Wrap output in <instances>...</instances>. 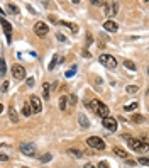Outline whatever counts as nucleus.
Instances as JSON below:
<instances>
[{
	"mask_svg": "<svg viewBox=\"0 0 149 168\" xmlns=\"http://www.w3.org/2000/svg\"><path fill=\"white\" fill-rule=\"evenodd\" d=\"M87 105L92 109V110H93L97 115H100L102 119L108 115V107L103 104V102H100V100H92V102H87Z\"/></svg>",
	"mask_w": 149,
	"mask_h": 168,
	"instance_id": "1",
	"label": "nucleus"
},
{
	"mask_svg": "<svg viewBox=\"0 0 149 168\" xmlns=\"http://www.w3.org/2000/svg\"><path fill=\"white\" fill-rule=\"evenodd\" d=\"M87 144L90 146V148L98 149V151L105 149V143H103V139H102V138H98V136H90V138L87 139Z\"/></svg>",
	"mask_w": 149,
	"mask_h": 168,
	"instance_id": "2",
	"label": "nucleus"
},
{
	"mask_svg": "<svg viewBox=\"0 0 149 168\" xmlns=\"http://www.w3.org/2000/svg\"><path fill=\"white\" fill-rule=\"evenodd\" d=\"M98 61H100L103 66L110 68V70H114L115 66H117V61H115L114 56H110V54H102L100 58H98Z\"/></svg>",
	"mask_w": 149,
	"mask_h": 168,
	"instance_id": "3",
	"label": "nucleus"
},
{
	"mask_svg": "<svg viewBox=\"0 0 149 168\" xmlns=\"http://www.w3.org/2000/svg\"><path fill=\"white\" fill-rule=\"evenodd\" d=\"M102 124H103V128L108 129L110 133H115V131H117V121H115L114 117H110V115L103 117V119H102Z\"/></svg>",
	"mask_w": 149,
	"mask_h": 168,
	"instance_id": "4",
	"label": "nucleus"
},
{
	"mask_svg": "<svg viewBox=\"0 0 149 168\" xmlns=\"http://www.w3.org/2000/svg\"><path fill=\"white\" fill-rule=\"evenodd\" d=\"M20 151L26 156H36V146H34V143H20Z\"/></svg>",
	"mask_w": 149,
	"mask_h": 168,
	"instance_id": "5",
	"label": "nucleus"
},
{
	"mask_svg": "<svg viewBox=\"0 0 149 168\" xmlns=\"http://www.w3.org/2000/svg\"><path fill=\"white\" fill-rule=\"evenodd\" d=\"M127 144H129V148L134 149V151H139V149H148V144L141 143L139 139H135V138H129V139H127Z\"/></svg>",
	"mask_w": 149,
	"mask_h": 168,
	"instance_id": "6",
	"label": "nucleus"
},
{
	"mask_svg": "<svg viewBox=\"0 0 149 168\" xmlns=\"http://www.w3.org/2000/svg\"><path fill=\"white\" fill-rule=\"evenodd\" d=\"M29 107H31V110H32V112H41L42 104H41V99H39V97L32 95V97L29 99Z\"/></svg>",
	"mask_w": 149,
	"mask_h": 168,
	"instance_id": "7",
	"label": "nucleus"
},
{
	"mask_svg": "<svg viewBox=\"0 0 149 168\" xmlns=\"http://www.w3.org/2000/svg\"><path fill=\"white\" fill-rule=\"evenodd\" d=\"M12 76L15 80H22L24 76H26V70L22 65H14L12 66Z\"/></svg>",
	"mask_w": 149,
	"mask_h": 168,
	"instance_id": "8",
	"label": "nucleus"
},
{
	"mask_svg": "<svg viewBox=\"0 0 149 168\" xmlns=\"http://www.w3.org/2000/svg\"><path fill=\"white\" fill-rule=\"evenodd\" d=\"M0 24H2V27H4V31H5L7 41L10 43V41H12V26H10V22H9L7 19H4V17H0Z\"/></svg>",
	"mask_w": 149,
	"mask_h": 168,
	"instance_id": "9",
	"label": "nucleus"
},
{
	"mask_svg": "<svg viewBox=\"0 0 149 168\" xmlns=\"http://www.w3.org/2000/svg\"><path fill=\"white\" fill-rule=\"evenodd\" d=\"M34 32L37 34L39 37H42V36H46V34L49 32V27H47V24H44V22H37V24L34 26Z\"/></svg>",
	"mask_w": 149,
	"mask_h": 168,
	"instance_id": "10",
	"label": "nucleus"
},
{
	"mask_svg": "<svg viewBox=\"0 0 149 168\" xmlns=\"http://www.w3.org/2000/svg\"><path fill=\"white\" fill-rule=\"evenodd\" d=\"M117 12H119V4H117V2L107 4V7H105V14H107V17H112V15H115Z\"/></svg>",
	"mask_w": 149,
	"mask_h": 168,
	"instance_id": "11",
	"label": "nucleus"
},
{
	"mask_svg": "<svg viewBox=\"0 0 149 168\" xmlns=\"http://www.w3.org/2000/svg\"><path fill=\"white\" fill-rule=\"evenodd\" d=\"M103 29H105V31H108V32H115V31L119 29V26L115 24L114 20H107V22L103 24Z\"/></svg>",
	"mask_w": 149,
	"mask_h": 168,
	"instance_id": "12",
	"label": "nucleus"
},
{
	"mask_svg": "<svg viewBox=\"0 0 149 168\" xmlns=\"http://www.w3.org/2000/svg\"><path fill=\"white\" fill-rule=\"evenodd\" d=\"M9 115H10V121H12V122H17V121H19L17 110H15L14 107H10V109H9Z\"/></svg>",
	"mask_w": 149,
	"mask_h": 168,
	"instance_id": "13",
	"label": "nucleus"
},
{
	"mask_svg": "<svg viewBox=\"0 0 149 168\" xmlns=\"http://www.w3.org/2000/svg\"><path fill=\"white\" fill-rule=\"evenodd\" d=\"M114 153H115V155H117V156H120V158H124V160H125V158H127V151H124V149H122V148H114Z\"/></svg>",
	"mask_w": 149,
	"mask_h": 168,
	"instance_id": "14",
	"label": "nucleus"
},
{
	"mask_svg": "<svg viewBox=\"0 0 149 168\" xmlns=\"http://www.w3.org/2000/svg\"><path fill=\"white\" fill-rule=\"evenodd\" d=\"M59 24H63V26H66V27H69L73 32H78V27L74 26V24H71V22H64V20H61Z\"/></svg>",
	"mask_w": 149,
	"mask_h": 168,
	"instance_id": "15",
	"label": "nucleus"
},
{
	"mask_svg": "<svg viewBox=\"0 0 149 168\" xmlns=\"http://www.w3.org/2000/svg\"><path fill=\"white\" fill-rule=\"evenodd\" d=\"M134 109H137V102H130V104H127V105H124V110H125V112L134 110Z\"/></svg>",
	"mask_w": 149,
	"mask_h": 168,
	"instance_id": "16",
	"label": "nucleus"
},
{
	"mask_svg": "<svg viewBox=\"0 0 149 168\" xmlns=\"http://www.w3.org/2000/svg\"><path fill=\"white\" fill-rule=\"evenodd\" d=\"M124 66H125V68H129V70H132V71H134L135 68H137V66H135V65H134V63H132L130 60H124Z\"/></svg>",
	"mask_w": 149,
	"mask_h": 168,
	"instance_id": "17",
	"label": "nucleus"
},
{
	"mask_svg": "<svg viewBox=\"0 0 149 168\" xmlns=\"http://www.w3.org/2000/svg\"><path fill=\"white\" fill-rule=\"evenodd\" d=\"M42 94L44 99H49V83H42Z\"/></svg>",
	"mask_w": 149,
	"mask_h": 168,
	"instance_id": "18",
	"label": "nucleus"
},
{
	"mask_svg": "<svg viewBox=\"0 0 149 168\" xmlns=\"http://www.w3.org/2000/svg\"><path fill=\"white\" fill-rule=\"evenodd\" d=\"M78 121H80V124H81V126H83L85 129H87L88 126H90V122H88V119L85 117V115H80V119H78Z\"/></svg>",
	"mask_w": 149,
	"mask_h": 168,
	"instance_id": "19",
	"label": "nucleus"
},
{
	"mask_svg": "<svg viewBox=\"0 0 149 168\" xmlns=\"http://www.w3.org/2000/svg\"><path fill=\"white\" fill-rule=\"evenodd\" d=\"M66 107H68L66 97H61V99H59V109H61V110H66Z\"/></svg>",
	"mask_w": 149,
	"mask_h": 168,
	"instance_id": "20",
	"label": "nucleus"
},
{
	"mask_svg": "<svg viewBox=\"0 0 149 168\" xmlns=\"http://www.w3.org/2000/svg\"><path fill=\"white\" fill-rule=\"evenodd\" d=\"M5 71H7V65H5V60L2 58L0 60V75H5Z\"/></svg>",
	"mask_w": 149,
	"mask_h": 168,
	"instance_id": "21",
	"label": "nucleus"
},
{
	"mask_svg": "<svg viewBox=\"0 0 149 168\" xmlns=\"http://www.w3.org/2000/svg\"><path fill=\"white\" fill-rule=\"evenodd\" d=\"M51 160H53V155H51V153H46L44 156H41V162L42 163H47V162H51Z\"/></svg>",
	"mask_w": 149,
	"mask_h": 168,
	"instance_id": "22",
	"label": "nucleus"
},
{
	"mask_svg": "<svg viewBox=\"0 0 149 168\" xmlns=\"http://www.w3.org/2000/svg\"><path fill=\"white\" fill-rule=\"evenodd\" d=\"M66 102H69V105H76V95H69V97H66Z\"/></svg>",
	"mask_w": 149,
	"mask_h": 168,
	"instance_id": "23",
	"label": "nucleus"
},
{
	"mask_svg": "<svg viewBox=\"0 0 149 168\" xmlns=\"http://www.w3.org/2000/svg\"><path fill=\"white\" fill-rule=\"evenodd\" d=\"M74 73H76V66H71L66 71V76H68V78H71V76H74Z\"/></svg>",
	"mask_w": 149,
	"mask_h": 168,
	"instance_id": "24",
	"label": "nucleus"
},
{
	"mask_svg": "<svg viewBox=\"0 0 149 168\" xmlns=\"http://www.w3.org/2000/svg\"><path fill=\"white\" fill-rule=\"evenodd\" d=\"M68 153H69V155H74L76 158H81V156H83V153H81V151H78V149H69Z\"/></svg>",
	"mask_w": 149,
	"mask_h": 168,
	"instance_id": "25",
	"label": "nucleus"
},
{
	"mask_svg": "<svg viewBox=\"0 0 149 168\" xmlns=\"http://www.w3.org/2000/svg\"><path fill=\"white\" fill-rule=\"evenodd\" d=\"M9 10H10L12 14H19V7L14 5V4H9Z\"/></svg>",
	"mask_w": 149,
	"mask_h": 168,
	"instance_id": "26",
	"label": "nucleus"
},
{
	"mask_svg": "<svg viewBox=\"0 0 149 168\" xmlns=\"http://www.w3.org/2000/svg\"><path fill=\"white\" fill-rule=\"evenodd\" d=\"M61 58H59V56H54V58H53V61H51V65H49V70H53V68H54V65H56V63H61Z\"/></svg>",
	"mask_w": 149,
	"mask_h": 168,
	"instance_id": "27",
	"label": "nucleus"
},
{
	"mask_svg": "<svg viewBox=\"0 0 149 168\" xmlns=\"http://www.w3.org/2000/svg\"><path fill=\"white\" fill-rule=\"evenodd\" d=\"M31 114H32V110H31V107H29V104H26V105H24V115L29 117Z\"/></svg>",
	"mask_w": 149,
	"mask_h": 168,
	"instance_id": "28",
	"label": "nucleus"
},
{
	"mask_svg": "<svg viewBox=\"0 0 149 168\" xmlns=\"http://www.w3.org/2000/svg\"><path fill=\"white\" fill-rule=\"evenodd\" d=\"M137 90H139V88L135 87V85H129V87H127V92H129V94H135Z\"/></svg>",
	"mask_w": 149,
	"mask_h": 168,
	"instance_id": "29",
	"label": "nucleus"
},
{
	"mask_svg": "<svg viewBox=\"0 0 149 168\" xmlns=\"http://www.w3.org/2000/svg\"><path fill=\"white\" fill-rule=\"evenodd\" d=\"M98 168H108V163L107 162H100L98 163Z\"/></svg>",
	"mask_w": 149,
	"mask_h": 168,
	"instance_id": "30",
	"label": "nucleus"
},
{
	"mask_svg": "<svg viewBox=\"0 0 149 168\" xmlns=\"http://www.w3.org/2000/svg\"><path fill=\"white\" fill-rule=\"evenodd\" d=\"M139 163H141V165H148L149 160H148V158H139Z\"/></svg>",
	"mask_w": 149,
	"mask_h": 168,
	"instance_id": "31",
	"label": "nucleus"
},
{
	"mask_svg": "<svg viewBox=\"0 0 149 168\" xmlns=\"http://www.w3.org/2000/svg\"><path fill=\"white\" fill-rule=\"evenodd\" d=\"M144 121V117H141V115H135L134 117V122H142Z\"/></svg>",
	"mask_w": 149,
	"mask_h": 168,
	"instance_id": "32",
	"label": "nucleus"
},
{
	"mask_svg": "<svg viewBox=\"0 0 149 168\" xmlns=\"http://www.w3.org/2000/svg\"><path fill=\"white\" fill-rule=\"evenodd\" d=\"M58 39H59L61 43H64V41H66V37H64V36H63V34H58Z\"/></svg>",
	"mask_w": 149,
	"mask_h": 168,
	"instance_id": "33",
	"label": "nucleus"
},
{
	"mask_svg": "<svg viewBox=\"0 0 149 168\" xmlns=\"http://www.w3.org/2000/svg\"><path fill=\"white\" fill-rule=\"evenodd\" d=\"M9 160V156L7 155H0V162H7Z\"/></svg>",
	"mask_w": 149,
	"mask_h": 168,
	"instance_id": "34",
	"label": "nucleus"
},
{
	"mask_svg": "<svg viewBox=\"0 0 149 168\" xmlns=\"http://www.w3.org/2000/svg\"><path fill=\"white\" fill-rule=\"evenodd\" d=\"M34 85V80L32 78H29V80H27V87H32Z\"/></svg>",
	"mask_w": 149,
	"mask_h": 168,
	"instance_id": "35",
	"label": "nucleus"
},
{
	"mask_svg": "<svg viewBox=\"0 0 149 168\" xmlns=\"http://www.w3.org/2000/svg\"><path fill=\"white\" fill-rule=\"evenodd\" d=\"M7 88H9V81H4V88H2V90H4V92H5Z\"/></svg>",
	"mask_w": 149,
	"mask_h": 168,
	"instance_id": "36",
	"label": "nucleus"
},
{
	"mask_svg": "<svg viewBox=\"0 0 149 168\" xmlns=\"http://www.w3.org/2000/svg\"><path fill=\"white\" fill-rule=\"evenodd\" d=\"M127 165H129V167H134L135 162H132V160H127Z\"/></svg>",
	"mask_w": 149,
	"mask_h": 168,
	"instance_id": "37",
	"label": "nucleus"
},
{
	"mask_svg": "<svg viewBox=\"0 0 149 168\" xmlns=\"http://www.w3.org/2000/svg\"><path fill=\"white\" fill-rule=\"evenodd\" d=\"M85 168H95V167L92 165V163H87V165H85Z\"/></svg>",
	"mask_w": 149,
	"mask_h": 168,
	"instance_id": "38",
	"label": "nucleus"
},
{
	"mask_svg": "<svg viewBox=\"0 0 149 168\" xmlns=\"http://www.w3.org/2000/svg\"><path fill=\"white\" fill-rule=\"evenodd\" d=\"M2 110H4V105H2V104H0V112H2Z\"/></svg>",
	"mask_w": 149,
	"mask_h": 168,
	"instance_id": "39",
	"label": "nucleus"
},
{
	"mask_svg": "<svg viewBox=\"0 0 149 168\" xmlns=\"http://www.w3.org/2000/svg\"><path fill=\"white\" fill-rule=\"evenodd\" d=\"M0 14H2V15H4V10H2V7H0Z\"/></svg>",
	"mask_w": 149,
	"mask_h": 168,
	"instance_id": "40",
	"label": "nucleus"
},
{
	"mask_svg": "<svg viewBox=\"0 0 149 168\" xmlns=\"http://www.w3.org/2000/svg\"><path fill=\"white\" fill-rule=\"evenodd\" d=\"M22 168H26V167H22Z\"/></svg>",
	"mask_w": 149,
	"mask_h": 168,
	"instance_id": "41",
	"label": "nucleus"
}]
</instances>
